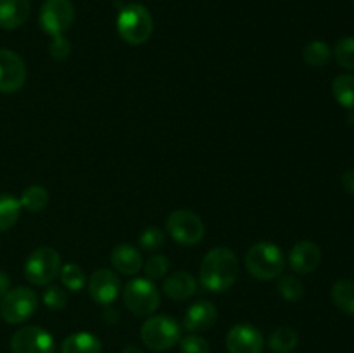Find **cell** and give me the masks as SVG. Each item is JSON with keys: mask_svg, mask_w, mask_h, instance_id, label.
I'll use <instances>...</instances> for the list:
<instances>
[{"mask_svg": "<svg viewBox=\"0 0 354 353\" xmlns=\"http://www.w3.org/2000/svg\"><path fill=\"white\" fill-rule=\"evenodd\" d=\"M228 353H263L265 339L261 331L251 324H235L225 339Z\"/></svg>", "mask_w": 354, "mask_h": 353, "instance_id": "cell-12", "label": "cell"}, {"mask_svg": "<svg viewBox=\"0 0 354 353\" xmlns=\"http://www.w3.org/2000/svg\"><path fill=\"white\" fill-rule=\"evenodd\" d=\"M59 277H61L62 286L69 291H82L86 284L85 273L76 263H68V265L61 266Z\"/></svg>", "mask_w": 354, "mask_h": 353, "instance_id": "cell-26", "label": "cell"}, {"mask_svg": "<svg viewBox=\"0 0 354 353\" xmlns=\"http://www.w3.org/2000/svg\"><path fill=\"white\" fill-rule=\"evenodd\" d=\"M111 263L116 269V272L123 273V275H135V273L140 272L142 265V255L135 246L127 244H118L116 248L111 253Z\"/></svg>", "mask_w": 354, "mask_h": 353, "instance_id": "cell-16", "label": "cell"}, {"mask_svg": "<svg viewBox=\"0 0 354 353\" xmlns=\"http://www.w3.org/2000/svg\"><path fill=\"white\" fill-rule=\"evenodd\" d=\"M332 301L339 310L354 317V280H339L332 286Z\"/></svg>", "mask_w": 354, "mask_h": 353, "instance_id": "cell-20", "label": "cell"}, {"mask_svg": "<svg viewBox=\"0 0 354 353\" xmlns=\"http://www.w3.org/2000/svg\"><path fill=\"white\" fill-rule=\"evenodd\" d=\"M102 343L92 332H75L62 341L61 353H100Z\"/></svg>", "mask_w": 354, "mask_h": 353, "instance_id": "cell-19", "label": "cell"}, {"mask_svg": "<svg viewBox=\"0 0 354 353\" xmlns=\"http://www.w3.org/2000/svg\"><path fill=\"white\" fill-rule=\"evenodd\" d=\"M61 256L54 248L41 246L28 256L24 277L33 286H48L61 272Z\"/></svg>", "mask_w": 354, "mask_h": 353, "instance_id": "cell-5", "label": "cell"}, {"mask_svg": "<svg viewBox=\"0 0 354 353\" xmlns=\"http://www.w3.org/2000/svg\"><path fill=\"white\" fill-rule=\"evenodd\" d=\"M335 61L344 69L354 71V37H344L335 45Z\"/></svg>", "mask_w": 354, "mask_h": 353, "instance_id": "cell-28", "label": "cell"}, {"mask_svg": "<svg viewBox=\"0 0 354 353\" xmlns=\"http://www.w3.org/2000/svg\"><path fill=\"white\" fill-rule=\"evenodd\" d=\"M120 37L130 45H142L151 38L154 23L152 16L140 3H128L120 10L116 19Z\"/></svg>", "mask_w": 354, "mask_h": 353, "instance_id": "cell-3", "label": "cell"}, {"mask_svg": "<svg viewBox=\"0 0 354 353\" xmlns=\"http://www.w3.org/2000/svg\"><path fill=\"white\" fill-rule=\"evenodd\" d=\"M12 353H54V336L38 325H26L14 332L10 339Z\"/></svg>", "mask_w": 354, "mask_h": 353, "instance_id": "cell-10", "label": "cell"}, {"mask_svg": "<svg viewBox=\"0 0 354 353\" xmlns=\"http://www.w3.org/2000/svg\"><path fill=\"white\" fill-rule=\"evenodd\" d=\"M21 208L31 211V213H37L41 211L48 203V192L45 187L41 185H30L28 189L23 190L19 197Z\"/></svg>", "mask_w": 354, "mask_h": 353, "instance_id": "cell-25", "label": "cell"}, {"mask_svg": "<svg viewBox=\"0 0 354 353\" xmlns=\"http://www.w3.org/2000/svg\"><path fill=\"white\" fill-rule=\"evenodd\" d=\"M180 352L182 353H211L209 343L199 334H189L180 339Z\"/></svg>", "mask_w": 354, "mask_h": 353, "instance_id": "cell-32", "label": "cell"}, {"mask_svg": "<svg viewBox=\"0 0 354 353\" xmlns=\"http://www.w3.org/2000/svg\"><path fill=\"white\" fill-rule=\"evenodd\" d=\"M342 185H344V189L348 192L354 194V170H349V172H346L342 175Z\"/></svg>", "mask_w": 354, "mask_h": 353, "instance_id": "cell-34", "label": "cell"}, {"mask_svg": "<svg viewBox=\"0 0 354 353\" xmlns=\"http://www.w3.org/2000/svg\"><path fill=\"white\" fill-rule=\"evenodd\" d=\"M121 353H144V352H142V350L138 348V346L128 345V346H124V350Z\"/></svg>", "mask_w": 354, "mask_h": 353, "instance_id": "cell-37", "label": "cell"}, {"mask_svg": "<svg viewBox=\"0 0 354 353\" xmlns=\"http://www.w3.org/2000/svg\"><path fill=\"white\" fill-rule=\"evenodd\" d=\"M218 318V310L211 301H196L187 308L185 318H183V325L187 331L190 332H203L207 331L214 325Z\"/></svg>", "mask_w": 354, "mask_h": 353, "instance_id": "cell-15", "label": "cell"}, {"mask_svg": "<svg viewBox=\"0 0 354 353\" xmlns=\"http://www.w3.org/2000/svg\"><path fill=\"white\" fill-rule=\"evenodd\" d=\"M124 307L138 317H149L154 314L161 301L158 286L149 279H133L123 289Z\"/></svg>", "mask_w": 354, "mask_h": 353, "instance_id": "cell-6", "label": "cell"}, {"mask_svg": "<svg viewBox=\"0 0 354 353\" xmlns=\"http://www.w3.org/2000/svg\"><path fill=\"white\" fill-rule=\"evenodd\" d=\"M299 336L290 327H279L270 334L268 348L275 353H290L296 350Z\"/></svg>", "mask_w": 354, "mask_h": 353, "instance_id": "cell-22", "label": "cell"}, {"mask_svg": "<svg viewBox=\"0 0 354 353\" xmlns=\"http://www.w3.org/2000/svg\"><path fill=\"white\" fill-rule=\"evenodd\" d=\"M30 0H0V28L16 30L30 16Z\"/></svg>", "mask_w": 354, "mask_h": 353, "instance_id": "cell-18", "label": "cell"}, {"mask_svg": "<svg viewBox=\"0 0 354 353\" xmlns=\"http://www.w3.org/2000/svg\"><path fill=\"white\" fill-rule=\"evenodd\" d=\"M69 54H71V44H69V42L66 40L62 35L52 38V44H50V55H52V57L57 59V61H62V59L68 57Z\"/></svg>", "mask_w": 354, "mask_h": 353, "instance_id": "cell-33", "label": "cell"}, {"mask_svg": "<svg viewBox=\"0 0 354 353\" xmlns=\"http://www.w3.org/2000/svg\"><path fill=\"white\" fill-rule=\"evenodd\" d=\"M9 289H10L9 277H7L6 272H2V270H0V300H2L7 293H9Z\"/></svg>", "mask_w": 354, "mask_h": 353, "instance_id": "cell-35", "label": "cell"}, {"mask_svg": "<svg viewBox=\"0 0 354 353\" xmlns=\"http://www.w3.org/2000/svg\"><path fill=\"white\" fill-rule=\"evenodd\" d=\"M239 275V260L228 248H214L203 258L199 280L211 293H225Z\"/></svg>", "mask_w": 354, "mask_h": 353, "instance_id": "cell-1", "label": "cell"}, {"mask_svg": "<svg viewBox=\"0 0 354 353\" xmlns=\"http://www.w3.org/2000/svg\"><path fill=\"white\" fill-rule=\"evenodd\" d=\"M44 303L50 310H62L68 305V294L61 286H50L48 284L44 291Z\"/></svg>", "mask_w": 354, "mask_h": 353, "instance_id": "cell-30", "label": "cell"}, {"mask_svg": "<svg viewBox=\"0 0 354 353\" xmlns=\"http://www.w3.org/2000/svg\"><path fill=\"white\" fill-rule=\"evenodd\" d=\"M166 230L169 232L173 241L182 246H196L203 241L204 227L203 220L197 213L190 210H176L166 220Z\"/></svg>", "mask_w": 354, "mask_h": 353, "instance_id": "cell-8", "label": "cell"}, {"mask_svg": "<svg viewBox=\"0 0 354 353\" xmlns=\"http://www.w3.org/2000/svg\"><path fill=\"white\" fill-rule=\"evenodd\" d=\"M88 294L95 303L109 307L121 293V282L116 272L109 269H99L88 279Z\"/></svg>", "mask_w": 354, "mask_h": 353, "instance_id": "cell-13", "label": "cell"}, {"mask_svg": "<svg viewBox=\"0 0 354 353\" xmlns=\"http://www.w3.org/2000/svg\"><path fill=\"white\" fill-rule=\"evenodd\" d=\"M162 291L168 298L175 301H185L194 296L197 291V280L189 272L169 273L162 282Z\"/></svg>", "mask_w": 354, "mask_h": 353, "instance_id": "cell-17", "label": "cell"}, {"mask_svg": "<svg viewBox=\"0 0 354 353\" xmlns=\"http://www.w3.org/2000/svg\"><path fill=\"white\" fill-rule=\"evenodd\" d=\"M353 3H354V0H353Z\"/></svg>", "mask_w": 354, "mask_h": 353, "instance_id": "cell-38", "label": "cell"}, {"mask_svg": "<svg viewBox=\"0 0 354 353\" xmlns=\"http://www.w3.org/2000/svg\"><path fill=\"white\" fill-rule=\"evenodd\" d=\"M277 289H279L280 296L287 301H299L303 298L304 289L303 282H301L297 277L294 275H282L280 277L279 284H277Z\"/></svg>", "mask_w": 354, "mask_h": 353, "instance_id": "cell-27", "label": "cell"}, {"mask_svg": "<svg viewBox=\"0 0 354 353\" xmlns=\"http://www.w3.org/2000/svg\"><path fill=\"white\" fill-rule=\"evenodd\" d=\"M38 308V296L30 287H14L0 300V315L9 324H21L33 317Z\"/></svg>", "mask_w": 354, "mask_h": 353, "instance_id": "cell-7", "label": "cell"}, {"mask_svg": "<svg viewBox=\"0 0 354 353\" xmlns=\"http://www.w3.org/2000/svg\"><path fill=\"white\" fill-rule=\"evenodd\" d=\"M182 329L169 315H152L142 324L140 338L147 348L154 352H166L180 341Z\"/></svg>", "mask_w": 354, "mask_h": 353, "instance_id": "cell-4", "label": "cell"}, {"mask_svg": "<svg viewBox=\"0 0 354 353\" xmlns=\"http://www.w3.org/2000/svg\"><path fill=\"white\" fill-rule=\"evenodd\" d=\"M21 215V203L10 194H0V232H6L16 225Z\"/></svg>", "mask_w": 354, "mask_h": 353, "instance_id": "cell-23", "label": "cell"}, {"mask_svg": "<svg viewBox=\"0 0 354 353\" xmlns=\"http://www.w3.org/2000/svg\"><path fill=\"white\" fill-rule=\"evenodd\" d=\"M332 92L335 100L346 109L354 111V75H339L332 82Z\"/></svg>", "mask_w": 354, "mask_h": 353, "instance_id": "cell-21", "label": "cell"}, {"mask_svg": "<svg viewBox=\"0 0 354 353\" xmlns=\"http://www.w3.org/2000/svg\"><path fill=\"white\" fill-rule=\"evenodd\" d=\"M144 272L149 280H158L166 277L169 270V260L165 255H154L144 263Z\"/></svg>", "mask_w": 354, "mask_h": 353, "instance_id": "cell-29", "label": "cell"}, {"mask_svg": "<svg viewBox=\"0 0 354 353\" xmlns=\"http://www.w3.org/2000/svg\"><path fill=\"white\" fill-rule=\"evenodd\" d=\"M26 82L24 61L10 48H0V92L14 93Z\"/></svg>", "mask_w": 354, "mask_h": 353, "instance_id": "cell-11", "label": "cell"}, {"mask_svg": "<svg viewBox=\"0 0 354 353\" xmlns=\"http://www.w3.org/2000/svg\"><path fill=\"white\" fill-rule=\"evenodd\" d=\"M104 320H106L107 324H116V322H118V311L114 310V308H107V310L104 311Z\"/></svg>", "mask_w": 354, "mask_h": 353, "instance_id": "cell-36", "label": "cell"}, {"mask_svg": "<svg viewBox=\"0 0 354 353\" xmlns=\"http://www.w3.org/2000/svg\"><path fill=\"white\" fill-rule=\"evenodd\" d=\"M138 244H140L142 249H145V251H158V249L165 244V234H162L161 228L149 227L140 234Z\"/></svg>", "mask_w": 354, "mask_h": 353, "instance_id": "cell-31", "label": "cell"}, {"mask_svg": "<svg viewBox=\"0 0 354 353\" xmlns=\"http://www.w3.org/2000/svg\"><path fill=\"white\" fill-rule=\"evenodd\" d=\"M332 57V51L325 42L313 40L304 47L303 59L308 66L311 68H324Z\"/></svg>", "mask_w": 354, "mask_h": 353, "instance_id": "cell-24", "label": "cell"}, {"mask_svg": "<svg viewBox=\"0 0 354 353\" xmlns=\"http://www.w3.org/2000/svg\"><path fill=\"white\" fill-rule=\"evenodd\" d=\"M73 21H75V7L71 0H45L41 6L40 26L52 38L68 31Z\"/></svg>", "mask_w": 354, "mask_h": 353, "instance_id": "cell-9", "label": "cell"}, {"mask_svg": "<svg viewBox=\"0 0 354 353\" xmlns=\"http://www.w3.org/2000/svg\"><path fill=\"white\" fill-rule=\"evenodd\" d=\"M245 269L254 279H277L286 269V256L273 242H256L245 253Z\"/></svg>", "mask_w": 354, "mask_h": 353, "instance_id": "cell-2", "label": "cell"}, {"mask_svg": "<svg viewBox=\"0 0 354 353\" xmlns=\"http://www.w3.org/2000/svg\"><path fill=\"white\" fill-rule=\"evenodd\" d=\"M322 262V251L315 242L301 241L290 249L289 265L296 273H311L318 269Z\"/></svg>", "mask_w": 354, "mask_h": 353, "instance_id": "cell-14", "label": "cell"}]
</instances>
